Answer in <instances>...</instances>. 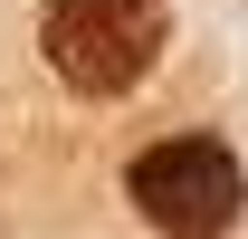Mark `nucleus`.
Here are the masks:
<instances>
[{"label": "nucleus", "mask_w": 248, "mask_h": 239, "mask_svg": "<svg viewBox=\"0 0 248 239\" xmlns=\"http://www.w3.org/2000/svg\"><path fill=\"white\" fill-rule=\"evenodd\" d=\"M172 48V0H38V58L77 96H124Z\"/></svg>", "instance_id": "nucleus-1"}, {"label": "nucleus", "mask_w": 248, "mask_h": 239, "mask_svg": "<svg viewBox=\"0 0 248 239\" xmlns=\"http://www.w3.org/2000/svg\"><path fill=\"white\" fill-rule=\"evenodd\" d=\"M124 201L143 210L162 239H219L239 230V201H248V172L219 134H162L124 163Z\"/></svg>", "instance_id": "nucleus-2"}]
</instances>
